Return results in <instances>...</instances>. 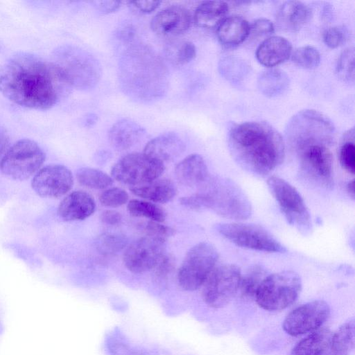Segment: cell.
<instances>
[{
    "label": "cell",
    "instance_id": "obj_44",
    "mask_svg": "<svg viewBox=\"0 0 355 355\" xmlns=\"http://www.w3.org/2000/svg\"><path fill=\"white\" fill-rule=\"evenodd\" d=\"M174 267L175 261L173 257L164 254L154 269L157 277L164 279L172 272Z\"/></svg>",
    "mask_w": 355,
    "mask_h": 355
},
{
    "label": "cell",
    "instance_id": "obj_41",
    "mask_svg": "<svg viewBox=\"0 0 355 355\" xmlns=\"http://www.w3.org/2000/svg\"><path fill=\"white\" fill-rule=\"evenodd\" d=\"M128 193L119 187H112L103 191L99 196V201L103 206L117 207L125 204L128 200Z\"/></svg>",
    "mask_w": 355,
    "mask_h": 355
},
{
    "label": "cell",
    "instance_id": "obj_9",
    "mask_svg": "<svg viewBox=\"0 0 355 355\" xmlns=\"http://www.w3.org/2000/svg\"><path fill=\"white\" fill-rule=\"evenodd\" d=\"M45 161L40 146L29 139H20L10 147L0 162L3 174L15 180H25L36 173Z\"/></svg>",
    "mask_w": 355,
    "mask_h": 355
},
{
    "label": "cell",
    "instance_id": "obj_34",
    "mask_svg": "<svg viewBox=\"0 0 355 355\" xmlns=\"http://www.w3.org/2000/svg\"><path fill=\"white\" fill-rule=\"evenodd\" d=\"M127 244V238L119 234L105 233L99 236L96 241L97 250L105 256L119 253L126 248Z\"/></svg>",
    "mask_w": 355,
    "mask_h": 355
},
{
    "label": "cell",
    "instance_id": "obj_30",
    "mask_svg": "<svg viewBox=\"0 0 355 355\" xmlns=\"http://www.w3.org/2000/svg\"><path fill=\"white\" fill-rule=\"evenodd\" d=\"M354 320L341 325L332 334L330 349L333 355H348L354 349Z\"/></svg>",
    "mask_w": 355,
    "mask_h": 355
},
{
    "label": "cell",
    "instance_id": "obj_13",
    "mask_svg": "<svg viewBox=\"0 0 355 355\" xmlns=\"http://www.w3.org/2000/svg\"><path fill=\"white\" fill-rule=\"evenodd\" d=\"M164 171V164L145 153H132L113 166L111 174L113 180L132 187L159 178Z\"/></svg>",
    "mask_w": 355,
    "mask_h": 355
},
{
    "label": "cell",
    "instance_id": "obj_10",
    "mask_svg": "<svg viewBox=\"0 0 355 355\" xmlns=\"http://www.w3.org/2000/svg\"><path fill=\"white\" fill-rule=\"evenodd\" d=\"M218 259L216 248L210 243L200 242L186 254L178 270V281L185 291H195L202 286L216 267Z\"/></svg>",
    "mask_w": 355,
    "mask_h": 355
},
{
    "label": "cell",
    "instance_id": "obj_35",
    "mask_svg": "<svg viewBox=\"0 0 355 355\" xmlns=\"http://www.w3.org/2000/svg\"><path fill=\"white\" fill-rule=\"evenodd\" d=\"M219 69L221 74L227 80L239 82L248 73V65L235 57H225L220 61Z\"/></svg>",
    "mask_w": 355,
    "mask_h": 355
},
{
    "label": "cell",
    "instance_id": "obj_15",
    "mask_svg": "<svg viewBox=\"0 0 355 355\" xmlns=\"http://www.w3.org/2000/svg\"><path fill=\"white\" fill-rule=\"evenodd\" d=\"M330 307L323 300L302 304L287 315L283 329L292 336H297L318 329L328 319Z\"/></svg>",
    "mask_w": 355,
    "mask_h": 355
},
{
    "label": "cell",
    "instance_id": "obj_43",
    "mask_svg": "<svg viewBox=\"0 0 355 355\" xmlns=\"http://www.w3.org/2000/svg\"><path fill=\"white\" fill-rule=\"evenodd\" d=\"M323 40L327 46L336 49L345 42V33L340 27H331L324 31Z\"/></svg>",
    "mask_w": 355,
    "mask_h": 355
},
{
    "label": "cell",
    "instance_id": "obj_23",
    "mask_svg": "<svg viewBox=\"0 0 355 355\" xmlns=\"http://www.w3.org/2000/svg\"><path fill=\"white\" fill-rule=\"evenodd\" d=\"M291 54V43L282 36H270L259 44L256 51L257 60L267 67L283 63Z\"/></svg>",
    "mask_w": 355,
    "mask_h": 355
},
{
    "label": "cell",
    "instance_id": "obj_16",
    "mask_svg": "<svg viewBox=\"0 0 355 355\" xmlns=\"http://www.w3.org/2000/svg\"><path fill=\"white\" fill-rule=\"evenodd\" d=\"M164 241L144 236L130 244L123 253V263L133 273L154 269L164 253Z\"/></svg>",
    "mask_w": 355,
    "mask_h": 355
},
{
    "label": "cell",
    "instance_id": "obj_18",
    "mask_svg": "<svg viewBox=\"0 0 355 355\" xmlns=\"http://www.w3.org/2000/svg\"><path fill=\"white\" fill-rule=\"evenodd\" d=\"M189 11L180 6H173L162 10L152 19L151 29L162 36H174L184 33L190 26Z\"/></svg>",
    "mask_w": 355,
    "mask_h": 355
},
{
    "label": "cell",
    "instance_id": "obj_7",
    "mask_svg": "<svg viewBox=\"0 0 355 355\" xmlns=\"http://www.w3.org/2000/svg\"><path fill=\"white\" fill-rule=\"evenodd\" d=\"M302 289L299 275L293 270H283L267 275L255 295L258 305L268 311H277L291 305Z\"/></svg>",
    "mask_w": 355,
    "mask_h": 355
},
{
    "label": "cell",
    "instance_id": "obj_12",
    "mask_svg": "<svg viewBox=\"0 0 355 355\" xmlns=\"http://www.w3.org/2000/svg\"><path fill=\"white\" fill-rule=\"evenodd\" d=\"M241 269L234 264L216 266L202 285V297L210 307L225 306L239 289Z\"/></svg>",
    "mask_w": 355,
    "mask_h": 355
},
{
    "label": "cell",
    "instance_id": "obj_42",
    "mask_svg": "<svg viewBox=\"0 0 355 355\" xmlns=\"http://www.w3.org/2000/svg\"><path fill=\"white\" fill-rule=\"evenodd\" d=\"M275 31L274 24L268 19L260 18L250 25V35L255 37L268 36Z\"/></svg>",
    "mask_w": 355,
    "mask_h": 355
},
{
    "label": "cell",
    "instance_id": "obj_29",
    "mask_svg": "<svg viewBox=\"0 0 355 355\" xmlns=\"http://www.w3.org/2000/svg\"><path fill=\"white\" fill-rule=\"evenodd\" d=\"M257 85L259 89L263 95L268 97H276L288 89L289 78L284 71L270 69L260 73Z\"/></svg>",
    "mask_w": 355,
    "mask_h": 355
},
{
    "label": "cell",
    "instance_id": "obj_8",
    "mask_svg": "<svg viewBox=\"0 0 355 355\" xmlns=\"http://www.w3.org/2000/svg\"><path fill=\"white\" fill-rule=\"evenodd\" d=\"M267 184L287 222L300 233L309 234L312 230L311 218L298 191L285 180L275 175L268 178Z\"/></svg>",
    "mask_w": 355,
    "mask_h": 355
},
{
    "label": "cell",
    "instance_id": "obj_33",
    "mask_svg": "<svg viewBox=\"0 0 355 355\" xmlns=\"http://www.w3.org/2000/svg\"><path fill=\"white\" fill-rule=\"evenodd\" d=\"M127 209L129 214L136 217H143L158 223L166 218V213L159 205L148 201L131 200Z\"/></svg>",
    "mask_w": 355,
    "mask_h": 355
},
{
    "label": "cell",
    "instance_id": "obj_3",
    "mask_svg": "<svg viewBox=\"0 0 355 355\" xmlns=\"http://www.w3.org/2000/svg\"><path fill=\"white\" fill-rule=\"evenodd\" d=\"M118 73L121 89L136 101H157L168 89L166 66L161 57L147 45L130 46L121 55Z\"/></svg>",
    "mask_w": 355,
    "mask_h": 355
},
{
    "label": "cell",
    "instance_id": "obj_4",
    "mask_svg": "<svg viewBox=\"0 0 355 355\" xmlns=\"http://www.w3.org/2000/svg\"><path fill=\"white\" fill-rule=\"evenodd\" d=\"M199 188L196 193L181 198L180 204L191 209H209L232 220H245L251 216L250 201L234 181L210 176Z\"/></svg>",
    "mask_w": 355,
    "mask_h": 355
},
{
    "label": "cell",
    "instance_id": "obj_31",
    "mask_svg": "<svg viewBox=\"0 0 355 355\" xmlns=\"http://www.w3.org/2000/svg\"><path fill=\"white\" fill-rule=\"evenodd\" d=\"M80 184L90 189H103L113 184V178L106 173L96 168L84 167L76 172Z\"/></svg>",
    "mask_w": 355,
    "mask_h": 355
},
{
    "label": "cell",
    "instance_id": "obj_24",
    "mask_svg": "<svg viewBox=\"0 0 355 355\" xmlns=\"http://www.w3.org/2000/svg\"><path fill=\"white\" fill-rule=\"evenodd\" d=\"M145 135V130L137 122L122 119L114 123L108 132L111 146L118 150H125L137 144Z\"/></svg>",
    "mask_w": 355,
    "mask_h": 355
},
{
    "label": "cell",
    "instance_id": "obj_26",
    "mask_svg": "<svg viewBox=\"0 0 355 355\" xmlns=\"http://www.w3.org/2000/svg\"><path fill=\"white\" fill-rule=\"evenodd\" d=\"M250 34V24L239 15L227 17L217 27L216 35L221 44L236 46L241 44Z\"/></svg>",
    "mask_w": 355,
    "mask_h": 355
},
{
    "label": "cell",
    "instance_id": "obj_27",
    "mask_svg": "<svg viewBox=\"0 0 355 355\" xmlns=\"http://www.w3.org/2000/svg\"><path fill=\"white\" fill-rule=\"evenodd\" d=\"M228 10V4L224 1H204L196 9L193 20L199 27L214 28L226 18Z\"/></svg>",
    "mask_w": 355,
    "mask_h": 355
},
{
    "label": "cell",
    "instance_id": "obj_37",
    "mask_svg": "<svg viewBox=\"0 0 355 355\" xmlns=\"http://www.w3.org/2000/svg\"><path fill=\"white\" fill-rule=\"evenodd\" d=\"M293 62L303 69H312L316 68L320 62V54L312 46H303L297 48L291 54Z\"/></svg>",
    "mask_w": 355,
    "mask_h": 355
},
{
    "label": "cell",
    "instance_id": "obj_25",
    "mask_svg": "<svg viewBox=\"0 0 355 355\" xmlns=\"http://www.w3.org/2000/svg\"><path fill=\"white\" fill-rule=\"evenodd\" d=\"M131 192L140 198L154 202L165 203L177 193V189L168 179H155L150 182L130 187Z\"/></svg>",
    "mask_w": 355,
    "mask_h": 355
},
{
    "label": "cell",
    "instance_id": "obj_17",
    "mask_svg": "<svg viewBox=\"0 0 355 355\" xmlns=\"http://www.w3.org/2000/svg\"><path fill=\"white\" fill-rule=\"evenodd\" d=\"M73 184L72 173L61 164H49L40 168L31 181V187L38 196L49 198L63 196Z\"/></svg>",
    "mask_w": 355,
    "mask_h": 355
},
{
    "label": "cell",
    "instance_id": "obj_1",
    "mask_svg": "<svg viewBox=\"0 0 355 355\" xmlns=\"http://www.w3.org/2000/svg\"><path fill=\"white\" fill-rule=\"evenodd\" d=\"M72 87L55 62L32 54L19 53L0 64V92L20 106L50 109Z\"/></svg>",
    "mask_w": 355,
    "mask_h": 355
},
{
    "label": "cell",
    "instance_id": "obj_50",
    "mask_svg": "<svg viewBox=\"0 0 355 355\" xmlns=\"http://www.w3.org/2000/svg\"><path fill=\"white\" fill-rule=\"evenodd\" d=\"M97 120V116L93 114H90L85 120L86 125L88 126L92 125L96 123Z\"/></svg>",
    "mask_w": 355,
    "mask_h": 355
},
{
    "label": "cell",
    "instance_id": "obj_36",
    "mask_svg": "<svg viewBox=\"0 0 355 355\" xmlns=\"http://www.w3.org/2000/svg\"><path fill=\"white\" fill-rule=\"evenodd\" d=\"M354 128L345 133L339 150V160L342 167L349 173L355 172V147Z\"/></svg>",
    "mask_w": 355,
    "mask_h": 355
},
{
    "label": "cell",
    "instance_id": "obj_32",
    "mask_svg": "<svg viewBox=\"0 0 355 355\" xmlns=\"http://www.w3.org/2000/svg\"><path fill=\"white\" fill-rule=\"evenodd\" d=\"M266 270L260 265L250 267L241 277L239 289L241 295L245 298H254L258 288L266 277Z\"/></svg>",
    "mask_w": 355,
    "mask_h": 355
},
{
    "label": "cell",
    "instance_id": "obj_19",
    "mask_svg": "<svg viewBox=\"0 0 355 355\" xmlns=\"http://www.w3.org/2000/svg\"><path fill=\"white\" fill-rule=\"evenodd\" d=\"M185 150V144L175 132H165L149 141L144 153L164 164L179 157Z\"/></svg>",
    "mask_w": 355,
    "mask_h": 355
},
{
    "label": "cell",
    "instance_id": "obj_2",
    "mask_svg": "<svg viewBox=\"0 0 355 355\" xmlns=\"http://www.w3.org/2000/svg\"><path fill=\"white\" fill-rule=\"evenodd\" d=\"M234 160L246 171L265 177L279 166L285 156L284 140L272 125L247 121L232 127L227 138Z\"/></svg>",
    "mask_w": 355,
    "mask_h": 355
},
{
    "label": "cell",
    "instance_id": "obj_48",
    "mask_svg": "<svg viewBox=\"0 0 355 355\" xmlns=\"http://www.w3.org/2000/svg\"><path fill=\"white\" fill-rule=\"evenodd\" d=\"M6 144H7V141L6 140V139L0 135V162L3 156V155L5 154L6 151Z\"/></svg>",
    "mask_w": 355,
    "mask_h": 355
},
{
    "label": "cell",
    "instance_id": "obj_21",
    "mask_svg": "<svg viewBox=\"0 0 355 355\" xmlns=\"http://www.w3.org/2000/svg\"><path fill=\"white\" fill-rule=\"evenodd\" d=\"M175 173L178 180L187 187H200L210 177L205 159L196 153L180 161L175 166Z\"/></svg>",
    "mask_w": 355,
    "mask_h": 355
},
{
    "label": "cell",
    "instance_id": "obj_39",
    "mask_svg": "<svg viewBox=\"0 0 355 355\" xmlns=\"http://www.w3.org/2000/svg\"><path fill=\"white\" fill-rule=\"evenodd\" d=\"M168 51V56L176 64H185L191 61L196 55L195 45L189 41H183L171 46Z\"/></svg>",
    "mask_w": 355,
    "mask_h": 355
},
{
    "label": "cell",
    "instance_id": "obj_20",
    "mask_svg": "<svg viewBox=\"0 0 355 355\" xmlns=\"http://www.w3.org/2000/svg\"><path fill=\"white\" fill-rule=\"evenodd\" d=\"M96 204L93 197L83 191H74L60 202L58 216L65 221L82 220L93 214Z\"/></svg>",
    "mask_w": 355,
    "mask_h": 355
},
{
    "label": "cell",
    "instance_id": "obj_11",
    "mask_svg": "<svg viewBox=\"0 0 355 355\" xmlns=\"http://www.w3.org/2000/svg\"><path fill=\"white\" fill-rule=\"evenodd\" d=\"M216 231L237 246L268 252H284L286 250L263 227L243 223H218Z\"/></svg>",
    "mask_w": 355,
    "mask_h": 355
},
{
    "label": "cell",
    "instance_id": "obj_47",
    "mask_svg": "<svg viewBox=\"0 0 355 355\" xmlns=\"http://www.w3.org/2000/svg\"><path fill=\"white\" fill-rule=\"evenodd\" d=\"M122 216L121 214L114 210H105L100 215L102 223L109 225H116L121 223Z\"/></svg>",
    "mask_w": 355,
    "mask_h": 355
},
{
    "label": "cell",
    "instance_id": "obj_22",
    "mask_svg": "<svg viewBox=\"0 0 355 355\" xmlns=\"http://www.w3.org/2000/svg\"><path fill=\"white\" fill-rule=\"evenodd\" d=\"M310 8L300 1H288L279 8L276 21L278 27L286 32H297L311 19Z\"/></svg>",
    "mask_w": 355,
    "mask_h": 355
},
{
    "label": "cell",
    "instance_id": "obj_46",
    "mask_svg": "<svg viewBox=\"0 0 355 355\" xmlns=\"http://www.w3.org/2000/svg\"><path fill=\"white\" fill-rule=\"evenodd\" d=\"M94 6L103 13L112 12L117 10L121 2L116 1H94L91 2Z\"/></svg>",
    "mask_w": 355,
    "mask_h": 355
},
{
    "label": "cell",
    "instance_id": "obj_38",
    "mask_svg": "<svg viewBox=\"0 0 355 355\" xmlns=\"http://www.w3.org/2000/svg\"><path fill=\"white\" fill-rule=\"evenodd\" d=\"M336 73L339 78L347 83L354 80V50L349 47L340 55L336 64Z\"/></svg>",
    "mask_w": 355,
    "mask_h": 355
},
{
    "label": "cell",
    "instance_id": "obj_6",
    "mask_svg": "<svg viewBox=\"0 0 355 355\" xmlns=\"http://www.w3.org/2000/svg\"><path fill=\"white\" fill-rule=\"evenodd\" d=\"M55 62L63 71L73 87L89 90L96 87L101 76L98 61L89 52L74 46L60 47Z\"/></svg>",
    "mask_w": 355,
    "mask_h": 355
},
{
    "label": "cell",
    "instance_id": "obj_14",
    "mask_svg": "<svg viewBox=\"0 0 355 355\" xmlns=\"http://www.w3.org/2000/svg\"><path fill=\"white\" fill-rule=\"evenodd\" d=\"M324 144L304 146L296 151L300 158V170L309 181L324 188L334 184L333 157Z\"/></svg>",
    "mask_w": 355,
    "mask_h": 355
},
{
    "label": "cell",
    "instance_id": "obj_40",
    "mask_svg": "<svg viewBox=\"0 0 355 355\" xmlns=\"http://www.w3.org/2000/svg\"><path fill=\"white\" fill-rule=\"evenodd\" d=\"M139 229L144 234V236L164 241L175 234V230L172 227L153 220L140 223Z\"/></svg>",
    "mask_w": 355,
    "mask_h": 355
},
{
    "label": "cell",
    "instance_id": "obj_28",
    "mask_svg": "<svg viewBox=\"0 0 355 355\" xmlns=\"http://www.w3.org/2000/svg\"><path fill=\"white\" fill-rule=\"evenodd\" d=\"M331 332L318 329L300 340L293 349L291 355H323L330 347Z\"/></svg>",
    "mask_w": 355,
    "mask_h": 355
},
{
    "label": "cell",
    "instance_id": "obj_5",
    "mask_svg": "<svg viewBox=\"0 0 355 355\" xmlns=\"http://www.w3.org/2000/svg\"><path fill=\"white\" fill-rule=\"evenodd\" d=\"M285 135L291 146L297 150L315 144L330 145L335 136V127L324 114L313 110H304L288 121Z\"/></svg>",
    "mask_w": 355,
    "mask_h": 355
},
{
    "label": "cell",
    "instance_id": "obj_49",
    "mask_svg": "<svg viewBox=\"0 0 355 355\" xmlns=\"http://www.w3.org/2000/svg\"><path fill=\"white\" fill-rule=\"evenodd\" d=\"M347 191L349 194V196L352 198L354 199L355 196V189H354V180H352L349 181L347 184Z\"/></svg>",
    "mask_w": 355,
    "mask_h": 355
},
{
    "label": "cell",
    "instance_id": "obj_45",
    "mask_svg": "<svg viewBox=\"0 0 355 355\" xmlns=\"http://www.w3.org/2000/svg\"><path fill=\"white\" fill-rule=\"evenodd\" d=\"M160 1H130L129 4L143 13H150L156 10L160 5Z\"/></svg>",
    "mask_w": 355,
    "mask_h": 355
}]
</instances>
